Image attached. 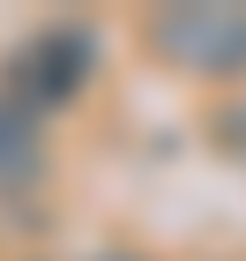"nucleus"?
Here are the masks:
<instances>
[{
	"instance_id": "1",
	"label": "nucleus",
	"mask_w": 246,
	"mask_h": 261,
	"mask_svg": "<svg viewBox=\"0 0 246 261\" xmlns=\"http://www.w3.org/2000/svg\"><path fill=\"white\" fill-rule=\"evenodd\" d=\"M157 38L179 53V60H194V67H224V53L216 45H231V53H246V22L239 15H164L157 22Z\"/></svg>"
}]
</instances>
